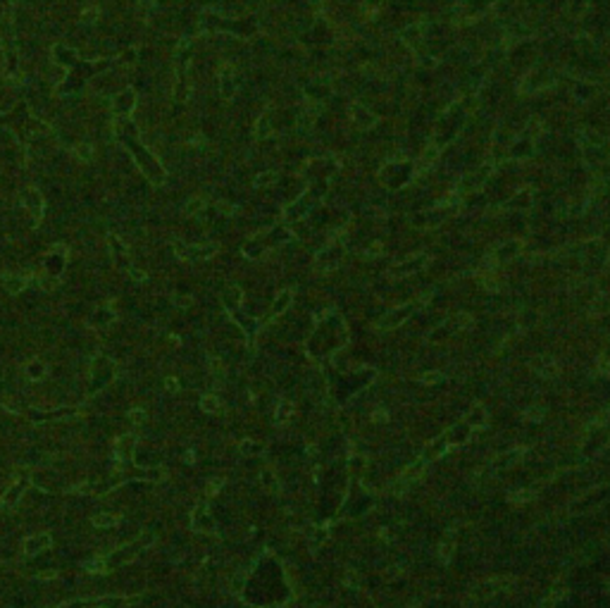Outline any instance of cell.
Instances as JSON below:
<instances>
[{
    "label": "cell",
    "instance_id": "277c9868",
    "mask_svg": "<svg viewBox=\"0 0 610 608\" xmlns=\"http://www.w3.org/2000/svg\"><path fill=\"white\" fill-rule=\"evenodd\" d=\"M134 444H136V439H134V436H122L117 444H115V453H117V458H122V461H129V458H131V453H134Z\"/></svg>",
    "mask_w": 610,
    "mask_h": 608
},
{
    "label": "cell",
    "instance_id": "ba28073f",
    "mask_svg": "<svg viewBox=\"0 0 610 608\" xmlns=\"http://www.w3.org/2000/svg\"><path fill=\"white\" fill-rule=\"evenodd\" d=\"M108 558H93V561H83V570L89 572H96V575H103V572H108Z\"/></svg>",
    "mask_w": 610,
    "mask_h": 608
},
{
    "label": "cell",
    "instance_id": "2e32d148",
    "mask_svg": "<svg viewBox=\"0 0 610 608\" xmlns=\"http://www.w3.org/2000/svg\"><path fill=\"white\" fill-rule=\"evenodd\" d=\"M444 374L441 372H431V374H424V384H437V379H441Z\"/></svg>",
    "mask_w": 610,
    "mask_h": 608
},
{
    "label": "cell",
    "instance_id": "3957f363",
    "mask_svg": "<svg viewBox=\"0 0 610 608\" xmlns=\"http://www.w3.org/2000/svg\"><path fill=\"white\" fill-rule=\"evenodd\" d=\"M205 520H210V517H208V506H205V503H198V506H196V510H193V515H191V527L196 529V532H205V529H210V525H212V522L203 525Z\"/></svg>",
    "mask_w": 610,
    "mask_h": 608
},
{
    "label": "cell",
    "instance_id": "5bb4252c",
    "mask_svg": "<svg viewBox=\"0 0 610 608\" xmlns=\"http://www.w3.org/2000/svg\"><path fill=\"white\" fill-rule=\"evenodd\" d=\"M129 418H131V422H136V425H141V422H146V413H143V410H138V408H136V410H131V413H129Z\"/></svg>",
    "mask_w": 610,
    "mask_h": 608
},
{
    "label": "cell",
    "instance_id": "9a60e30c",
    "mask_svg": "<svg viewBox=\"0 0 610 608\" xmlns=\"http://www.w3.org/2000/svg\"><path fill=\"white\" fill-rule=\"evenodd\" d=\"M164 389L172 391V394L174 391H179V382L174 379V377H167V379H164Z\"/></svg>",
    "mask_w": 610,
    "mask_h": 608
},
{
    "label": "cell",
    "instance_id": "9c48e42d",
    "mask_svg": "<svg viewBox=\"0 0 610 608\" xmlns=\"http://www.w3.org/2000/svg\"><path fill=\"white\" fill-rule=\"evenodd\" d=\"M48 372V365L43 363V360H34V363H29L27 365V374H29V379H41L43 374Z\"/></svg>",
    "mask_w": 610,
    "mask_h": 608
},
{
    "label": "cell",
    "instance_id": "7c38bea8",
    "mask_svg": "<svg viewBox=\"0 0 610 608\" xmlns=\"http://www.w3.org/2000/svg\"><path fill=\"white\" fill-rule=\"evenodd\" d=\"M238 451H241L243 455H255V453H260V451H263V446L255 444V441H250V439H248V441H243V444L238 446Z\"/></svg>",
    "mask_w": 610,
    "mask_h": 608
},
{
    "label": "cell",
    "instance_id": "52a82bcc",
    "mask_svg": "<svg viewBox=\"0 0 610 608\" xmlns=\"http://www.w3.org/2000/svg\"><path fill=\"white\" fill-rule=\"evenodd\" d=\"M134 105H136V93L129 89V91L122 93V98L117 100V105H115V108H117V112L127 115V112H131V108H134Z\"/></svg>",
    "mask_w": 610,
    "mask_h": 608
},
{
    "label": "cell",
    "instance_id": "30bf717a",
    "mask_svg": "<svg viewBox=\"0 0 610 608\" xmlns=\"http://www.w3.org/2000/svg\"><path fill=\"white\" fill-rule=\"evenodd\" d=\"M91 522L96 527H115V525H119V517L112 515V513H101V515L93 517Z\"/></svg>",
    "mask_w": 610,
    "mask_h": 608
},
{
    "label": "cell",
    "instance_id": "8fae6325",
    "mask_svg": "<svg viewBox=\"0 0 610 608\" xmlns=\"http://www.w3.org/2000/svg\"><path fill=\"white\" fill-rule=\"evenodd\" d=\"M201 408L205 410V413H219V408H222V403H219L217 396H212V394H208V396H203L201 401Z\"/></svg>",
    "mask_w": 610,
    "mask_h": 608
},
{
    "label": "cell",
    "instance_id": "e0dca14e",
    "mask_svg": "<svg viewBox=\"0 0 610 608\" xmlns=\"http://www.w3.org/2000/svg\"><path fill=\"white\" fill-rule=\"evenodd\" d=\"M537 415H541V410H537V408L527 410V418H537Z\"/></svg>",
    "mask_w": 610,
    "mask_h": 608
},
{
    "label": "cell",
    "instance_id": "7a4b0ae2",
    "mask_svg": "<svg viewBox=\"0 0 610 608\" xmlns=\"http://www.w3.org/2000/svg\"><path fill=\"white\" fill-rule=\"evenodd\" d=\"M24 489H27V480L22 482H15L12 487H10L8 491H5V496L0 499V503L5 506V508H15L19 503V499H22V494H24Z\"/></svg>",
    "mask_w": 610,
    "mask_h": 608
},
{
    "label": "cell",
    "instance_id": "5b68a950",
    "mask_svg": "<svg viewBox=\"0 0 610 608\" xmlns=\"http://www.w3.org/2000/svg\"><path fill=\"white\" fill-rule=\"evenodd\" d=\"M24 203H27L29 208H31V212H34V219H41V208H43V200H41V196H38L34 189H29L27 193H24Z\"/></svg>",
    "mask_w": 610,
    "mask_h": 608
},
{
    "label": "cell",
    "instance_id": "4fadbf2b",
    "mask_svg": "<svg viewBox=\"0 0 610 608\" xmlns=\"http://www.w3.org/2000/svg\"><path fill=\"white\" fill-rule=\"evenodd\" d=\"M222 487H224V480H212V482L208 484L205 494H208V496H215V494H217V491L222 489Z\"/></svg>",
    "mask_w": 610,
    "mask_h": 608
},
{
    "label": "cell",
    "instance_id": "8992f818",
    "mask_svg": "<svg viewBox=\"0 0 610 608\" xmlns=\"http://www.w3.org/2000/svg\"><path fill=\"white\" fill-rule=\"evenodd\" d=\"M3 286H5L10 293H19V291L27 286V277H19V274H5V277H3Z\"/></svg>",
    "mask_w": 610,
    "mask_h": 608
},
{
    "label": "cell",
    "instance_id": "6da1fadb",
    "mask_svg": "<svg viewBox=\"0 0 610 608\" xmlns=\"http://www.w3.org/2000/svg\"><path fill=\"white\" fill-rule=\"evenodd\" d=\"M53 546V537L48 535V532H41V535H31L24 539V554L27 556H36V554H43L46 549H50Z\"/></svg>",
    "mask_w": 610,
    "mask_h": 608
}]
</instances>
